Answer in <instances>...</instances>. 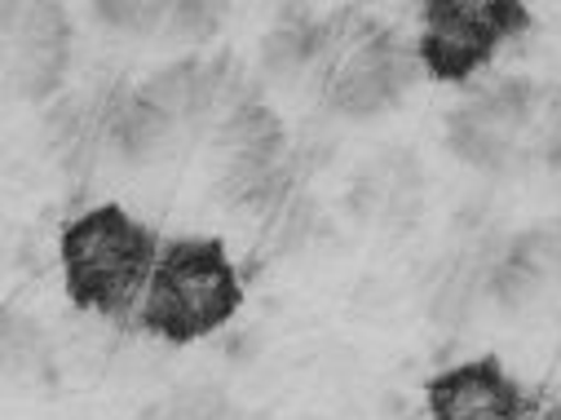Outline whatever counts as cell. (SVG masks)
I'll list each match as a JSON object with an SVG mask.
<instances>
[{"instance_id":"obj_1","label":"cell","mask_w":561,"mask_h":420,"mask_svg":"<svg viewBox=\"0 0 561 420\" xmlns=\"http://www.w3.org/2000/svg\"><path fill=\"white\" fill-rule=\"evenodd\" d=\"M62 284L71 306L119 315L133 306V297L151 288L156 274V235L128 217L119 204H102L80 213L62 230Z\"/></svg>"},{"instance_id":"obj_2","label":"cell","mask_w":561,"mask_h":420,"mask_svg":"<svg viewBox=\"0 0 561 420\" xmlns=\"http://www.w3.org/2000/svg\"><path fill=\"white\" fill-rule=\"evenodd\" d=\"M239 302L243 284L221 239H178L151 274L142 323L169 345H191L226 328L239 315Z\"/></svg>"},{"instance_id":"obj_3","label":"cell","mask_w":561,"mask_h":420,"mask_svg":"<svg viewBox=\"0 0 561 420\" xmlns=\"http://www.w3.org/2000/svg\"><path fill=\"white\" fill-rule=\"evenodd\" d=\"M420 14H425V32L415 58L434 80H469L508 36L530 27V10L513 0H430Z\"/></svg>"},{"instance_id":"obj_4","label":"cell","mask_w":561,"mask_h":420,"mask_svg":"<svg viewBox=\"0 0 561 420\" xmlns=\"http://www.w3.org/2000/svg\"><path fill=\"white\" fill-rule=\"evenodd\" d=\"M530 137H552L548 124L539 120V89L508 80L469 106H460L447 124V143L465 164L478 169H504L513 164Z\"/></svg>"},{"instance_id":"obj_5","label":"cell","mask_w":561,"mask_h":420,"mask_svg":"<svg viewBox=\"0 0 561 420\" xmlns=\"http://www.w3.org/2000/svg\"><path fill=\"white\" fill-rule=\"evenodd\" d=\"M415 58L407 49H398L389 36L367 32L363 41H354V49L332 67L328 76V98L336 111L345 115H371L380 106H389L407 80H411Z\"/></svg>"},{"instance_id":"obj_6","label":"cell","mask_w":561,"mask_h":420,"mask_svg":"<svg viewBox=\"0 0 561 420\" xmlns=\"http://www.w3.org/2000/svg\"><path fill=\"white\" fill-rule=\"evenodd\" d=\"M425 398L430 420H522V394L495 359H473L438 372Z\"/></svg>"},{"instance_id":"obj_7","label":"cell","mask_w":561,"mask_h":420,"mask_svg":"<svg viewBox=\"0 0 561 420\" xmlns=\"http://www.w3.org/2000/svg\"><path fill=\"white\" fill-rule=\"evenodd\" d=\"M23 19V27H10V76L19 93L49 98L67 67V19L54 5H32Z\"/></svg>"},{"instance_id":"obj_8","label":"cell","mask_w":561,"mask_h":420,"mask_svg":"<svg viewBox=\"0 0 561 420\" xmlns=\"http://www.w3.org/2000/svg\"><path fill=\"white\" fill-rule=\"evenodd\" d=\"M137 93H142L173 128H182V124L208 115L213 102H221V93H226V63H195V58L178 63V67L160 71L156 80H147Z\"/></svg>"},{"instance_id":"obj_9","label":"cell","mask_w":561,"mask_h":420,"mask_svg":"<svg viewBox=\"0 0 561 420\" xmlns=\"http://www.w3.org/2000/svg\"><path fill=\"white\" fill-rule=\"evenodd\" d=\"M557 265H561V239L557 235H543V230L539 235H526L491 270V293L504 306H526L535 293L548 288V279L557 274Z\"/></svg>"},{"instance_id":"obj_10","label":"cell","mask_w":561,"mask_h":420,"mask_svg":"<svg viewBox=\"0 0 561 420\" xmlns=\"http://www.w3.org/2000/svg\"><path fill=\"white\" fill-rule=\"evenodd\" d=\"M173 133H178V128H173L142 93H128V98L111 111V137L119 143V151H124L128 160H151L156 151L169 147Z\"/></svg>"},{"instance_id":"obj_11","label":"cell","mask_w":561,"mask_h":420,"mask_svg":"<svg viewBox=\"0 0 561 420\" xmlns=\"http://www.w3.org/2000/svg\"><path fill=\"white\" fill-rule=\"evenodd\" d=\"M164 420H234L230 402L221 389L213 385H191V389H178L164 407Z\"/></svg>"},{"instance_id":"obj_12","label":"cell","mask_w":561,"mask_h":420,"mask_svg":"<svg viewBox=\"0 0 561 420\" xmlns=\"http://www.w3.org/2000/svg\"><path fill=\"white\" fill-rule=\"evenodd\" d=\"M164 14H169L164 5H147V0H137V5H98V19H106L115 32H147Z\"/></svg>"},{"instance_id":"obj_13","label":"cell","mask_w":561,"mask_h":420,"mask_svg":"<svg viewBox=\"0 0 561 420\" xmlns=\"http://www.w3.org/2000/svg\"><path fill=\"white\" fill-rule=\"evenodd\" d=\"M173 19H178L182 36H208L217 27V19H221V5H178Z\"/></svg>"},{"instance_id":"obj_14","label":"cell","mask_w":561,"mask_h":420,"mask_svg":"<svg viewBox=\"0 0 561 420\" xmlns=\"http://www.w3.org/2000/svg\"><path fill=\"white\" fill-rule=\"evenodd\" d=\"M548 420H561V411H557V416H548Z\"/></svg>"}]
</instances>
